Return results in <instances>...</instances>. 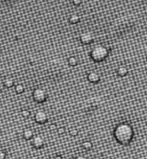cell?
<instances>
[{
    "mask_svg": "<svg viewBox=\"0 0 147 159\" xmlns=\"http://www.w3.org/2000/svg\"><path fill=\"white\" fill-rule=\"evenodd\" d=\"M14 85H15V80L12 78H7L3 80V86L7 88H10L14 86Z\"/></svg>",
    "mask_w": 147,
    "mask_h": 159,
    "instance_id": "11",
    "label": "cell"
},
{
    "mask_svg": "<svg viewBox=\"0 0 147 159\" xmlns=\"http://www.w3.org/2000/svg\"><path fill=\"white\" fill-rule=\"evenodd\" d=\"M79 21H80V17H79V16L77 15V14H72V15H71L70 17H69V22H70L71 23H72V24L77 23Z\"/></svg>",
    "mask_w": 147,
    "mask_h": 159,
    "instance_id": "13",
    "label": "cell"
},
{
    "mask_svg": "<svg viewBox=\"0 0 147 159\" xmlns=\"http://www.w3.org/2000/svg\"><path fill=\"white\" fill-rule=\"evenodd\" d=\"M32 97H33L34 101H35L36 103L41 104V103H43V102H45L47 100V93L42 88H35L33 91Z\"/></svg>",
    "mask_w": 147,
    "mask_h": 159,
    "instance_id": "4",
    "label": "cell"
},
{
    "mask_svg": "<svg viewBox=\"0 0 147 159\" xmlns=\"http://www.w3.org/2000/svg\"><path fill=\"white\" fill-rule=\"evenodd\" d=\"M100 106V99H90L87 101V105L85 106L86 111H94L96 110Z\"/></svg>",
    "mask_w": 147,
    "mask_h": 159,
    "instance_id": "7",
    "label": "cell"
},
{
    "mask_svg": "<svg viewBox=\"0 0 147 159\" xmlns=\"http://www.w3.org/2000/svg\"><path fill=\"white\" fill-rule=\"evenodd\" d=\"M93 41H94V36L90 32H84L80 36V42L84 45L90 44L93 42Z\"/></svg>",
    "mask_w": 147,
    "mask_h": 159,
    "instance_id": "8",
    "label": "cell"
},
{
    "mask_svg": "<svg viewBox=\"0 0 147 159\" xmlns=\"http://www.w3.org/2000/svg\"><path fill=\"white\" fill-rule=\"evenodd\" d=\"M127 73H128V71H127V69L126 67H123L122 66V67H120L117 69V74H118L119 76H121V77L126 76L127 75Z\"/></svg>",
    "mask_w": 147,
    "mask_h": 159,
    "instance_id": "12",
    "label": "cell"
},
{
    "mask_svg": "<svg viewBox=\"0 0 147 159\" xmlns=\"http://www.w3.org/2000/svg\"><path fill=\"white\" fill-rule=\"evenodd\" d=\"M87 79L90 83H97L100 80V75L96 72H90L88 75Z\"/></svg>",
    "mask_w": 147,
    "mask_h": 159,
    "instance_id": "9",
    "label": "cell"
},
{
    "mask_svg": "<svg viewBox=\"0 0 147 159\" xmlns=\"http://www.w3.org/2000/svg\"><path fill=\"white\" fill-rule=\"evenodd\" d=\"M31 145L32 146L35 148V149H37V150H40L41 148L44 147V145H45V140L44 138L41 137V136H35L32 138V141H31Z\"/></svg>",
    "mask_w": 147,
    "mask_h": 159,
    "instance_id": "6",
    "label": "cell"
},
{
    "mask_svg": "<svg viewBox=\"0 0 147 159\" xmlns=\"http://www.w3.org/2000/svg\"><path fill=\"white\" fill-rule=\"evenodd\" d=\"M54 159H63V158H62L61 156H56Z\"/></svg>",
    "mask_w": 147,
    "mask_h": 159,
    "instance_id": "24",
    "label": "cell"
},
{
    "mask_svg": "<svg viewBox=\"0 0 147 159\" xmlns=\"http://www.w3.org/2000/svg\"><path fill=\"white\" fill-rule=\"evenodd\" d=\"M133 26V23L127 17L120 19L114 26V31L117 35L121 36L128 32Z\"/></svg>",
    "mask_w": 147,
    "mask_h": 159,
    "instance_id": "3",
    "label": "cell"
},
{
    "mask_svg": "<svg viewBox=\"0 0 147 159\" xmlns=\"http://www.w3.org/2000/svg\"><path fill=\"white\" fill-rule=\"evenodd\" d=\"M49 129H50L51 131H54V130H57L58 128H57L56 124H51V125H49Z\"/></svg>",
    "mask_w": 147,
    "mask_h": 159,
    "instance_id": "21",
    "label": "cell"
},
{
    "mask_svg": "<svg viewBox=\"0 0 147 159\" xmlns=\"http://www.w3.org/2000/svg\"><path fill=\"white\" fill-rule=\"evenodd\" d=\"M72 3H73L74 5H80L82 3V0H72Z\"/></svg>",
    "mask_w": 147,
    "mask_h": 159,
    "instance_id": "22",
    "label": "cell"
},
{
    "mask_svg": "<svg viewBox=\"0 0 147 159\" xmlns=\"http://www.w3.org/2000/svg\"><path fill=\"white\" fill-rule=\"evenodd\" d=\"M21 115H22L24 119H27V118H28V117L30 116V111L28 110V109H23V110H22V112H21Z\"/></svg>",
    "mask_w": 147,
    "mask_h": 159,
    "instance_id": "17",
    "label": "cell"
},
{
    "mask_svg": "<svg viewBox=\"0 0 147 159\" xmlns=\"http://www.w3.org/2000/svg\"><path fill=\"white\" fill-rule=\"evenodd\" d=\"M82 147H83L84 150H86V151H89V150L92 149L93 145H92V143H91L90 141H84V142H83V144H82Z\"/></svg>",
    "mask_w": 147,
    "mask_h": 159,
    "instance_id": "15",
    "label": "cell"
},
{
    "mask_svg": "<svg viewBox=\"0 0 147 159\" xmlns=\"http://www.w3.org/2000/svg\"><path fill=\"white\" fill-rule=\"evenodd\" d=\"M57 132H58V134L62 135V134H64V133L66 132V129H65L64 127H59V128L57 129Z\"/></svg>",
    "mask_w": 147,
    "mask_h": 159,
    "instance_id": "19",
    "label": "cell"
},
{
    "mask_svg": "<svg viewBox=\"0 0 147 159\" xmlns=\"http://www.w3.org/2000/svg\"><path fill=\"white\" fill-rule=\"evenodd\" d=\"M146 61H147V57H146Z\"/></svg>",
    "mask_w": 147,
    "mask_h": 159,
    "instance_id": "26",
    "label": "cell"
},
{
    "mask_svg": "<svg viewBox=\"0 0 147 159\" xmlns=\"http://www.w3.org/2000/svg\"><path fill=\"white\" fill-rule=\"evenodd\" d=\"M0 54H1V51H0Z\"/></svg>",
    "mask_w": 147,
    "mask_h": 159,
    "instance_id": "25",
    "label": "cell"
},
{
    "mask_svg": "<svg viewBox=\"0 0 147 159\" xmlns=\"http://www.w3.org/2000/svg\"><path fill=\"white\" fill-rule=\"evenodd\" d=\"M68 64L71 67H75L77 64V59L75 56H71L68 58Z\"/></svg>",
    "mask_w": 147,
    "mask_h": 159,
    "instance_id": "16",
    "label": "cell"
},
{
    "mask_svg": "<svg viewBox=\"0 0 147 159\" xmlns=\"http://www.w3.org/2000/svg\"><path fill=\"white\" fill-rule=\"evenodd\" d=\"M133 127L127 123L118 125L114 131V138L122 145H128L133 138Z\"/></svg>",
    "mask_w": 147,
    "mask_h": 159,
    "instance_id": "1",
    "label": "cell"
},
{
    "mask_svg": "<svg viewBox=\"0 0 147 159\" xmlns=\"http://www.w3.org/2000/svg\"><path fill=\"white\" fill-rule=\"evenodd\" d=\"M6 153H5V151H0V159H5L6 158Z\"/></svg>",
    "mask_w": 147,
    "mask_h": 159,
    "instance_id": "20",
    "label": "cell"
},
{
    "mask_svg": "<svg viewBox=\"0 0 147 159\" xmlns=\"http://www.w3.org/2000/svg\"><path fill=\"white\" fill-rule=\"evenodd\" d=\"M69 134H70L72 137H76V136L78 134V131H77V129H75V128H72V129H71V130H70Z\"/></svg>",
    "mask_w": 147,
    "mask_h": 159,
    "instance_id": "18",
    "label": "cell"
},
{
    "mask_svg": "<svg viewBox=\"0 0 147 159\" xmlns=\"http://www.w3.org/2000/svg\"><path fill=\"white\" fill-rule=\"evenodd\" d=\"M74 159H88L87 158H85V157H83V156H77V157H76Z\"/></svg>",
    "mask_w": 147,
    "mask_h": 159,
    "instance_id": "23",
    "label": "cell"
},
{
    "mask_svg": "<svg viewBox=\"0 0 147 159\" xmlns=\"http://www.w3.org/2000/svg\"><path fill=\"white\" fill-rule=\"evenodd\" d=\"M108 56V50L107 48L102 45L96 46L90 52V57L91 59L96 62H101L104 61Z\"/></svg>",
    "mask_w": 147,
    "mask_h": 159,
    "instance_id": "2",
    "label": "cell"
},
{
    "mask_svg": "<svg viewBox=\"0 0 147 159\" xmlns=\"http://www.w3.org/2000/svg\"><path fill=\"white\" fill-rule=\"evenodd\" d=\"M24 90H25L24 86L22 84H17L15 86V91L17 94H22L24 92Z\"/></svg>",
    "mask_w": 147,
    "mask_h": 159,
    "instance_id": "14",
    "label": "cell"
},
{
    "mask_svg": "<svg viewBox=\"0 0 147 159\" xmlns=\"http://www.w3.org/2000/svg\"><path fill=\"white\" fill-rule=\"evenodd\" d=\"M22 136L24 138V139L26 140H31L35 136H34V132L31 130V129H25L23 131V133H22Z\"/></svg>",
    "mask_w": 147,
    "mask_h": 159,
    "instance_id": "10",
    "label": "cell"
},
{
    "mask_svg": "<svg viewBox=\"0 0 147 159\" xmlns=\"http://www.w3.org/2000/svg\"><path fill=\"white\" fill-rule=\"evenodd\" d=\"M35 121L37 123V124H40V125H43V124H46L48 120V117H47V114L43 112V111H38L35 114V118H34Z\"/></svg>",
    "mask_w": 147,
    "mask_h": 159,
    "instance_id": "5",
    "label": "cell"
}]
</instances>
